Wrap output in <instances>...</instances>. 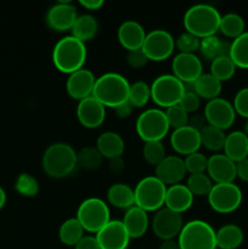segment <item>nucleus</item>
I'll return each instance as SVG.
<instances>
[{
  "label": "nucleus",
  "instance_id": "nucleus-1",
  "mask_svg": "<svg viewBox=\"0 0 248 249\" xmlns=\"http://www.w3.org/2000/svg\"><path fill=\"white\" fill-rule=\"evenodd\" d=\"M77 167V152L70 143H51L41 157V168L51 179L67 178Z\"/></svg>",
  "mask_w": 248,
  "mask_h": 249
},
{
  "label": "nucleus",
  "instance_id": "nucleus-2",
  "mask_svg": "<svg viewBox=\"0 0 248 249\" xmlns=\"http://www.w3.org/2000/svg\"><path fill=\"white\" fill-rule=\"evenodd\" d=\"M87 56V45L83 41L73 36H66L55 44L51 58L56 70L70 75L84 67Z\"/></svg>",
  "mask_w": 248,
  "mask_h": 249
},
{
  "label": "nucleus",
  "instance_id": "nucleus-3",
  "mask_svg": "<svg viewBox=\"0 0 248 249\" xmlns=\"http://www.w3.org/2000/svg\"><path fill=\"white\" fill-rule=\"evenodd\" d=\"M221 15L213 5L196 4L186 10L182 18L185 29L197 38L215 36L219 32Z\"/></svg>",
  "mask_w": 248,
  "mask_h": 249
},
{
  "label": "nucleus",
  "instance_id": "nucleus-4",
  "mask_svg": "<svg viewBox=\"0 0 248 249\" xmlns=\"http://www.w3.org/2000/svg\"><path fill=\"white\" fill-rule=\"evenodd\" d=\"M130 83L124 75L116 72H107L96 78L92 97L105 107L116 108L128 101Z\"/></svg>",
  "mask_w": 248,
  "mask_h": 249
},
{
  "label": "nucleus",
  "instance_id": "nucleus-5",
  "mask_svg": "<svg viewBox=\"0 0 248 249\" xmlns=\"http://www.w3.org/2000/svg\"><path fill=\"white\" fill-rule=\"evenodd\" d=\"M75 218L85 232L96 235L106 224L111 221L108 204L99 197H89L79 204Z\"/></svg>",
  "mask_w": 248,
  "mask_h": 249
},
{
  "label": "nucleus",
  "instance_id": "nucleus-6",
  "mask_svg": "<svg viewBox=\"0 0 248 249\" xmlns=\"http://www.w3.org/2000/svg\"><path fill=\"white\" fill-rule=\"evenodd\" d=\"M177 240L180 249H216L215 230L199 219L185 223Z\"/></svg>",
  "mask_w": 248,
  "mask_h": 249
},
{
  "label": "nucleus",
  "instance_id": "nucleus-7",
  "mask_svg": "<svg viewBox=\"0 0 248 249\" xmlns=\"http://www.w3.org/2000/svg\"><path fill=\"white\" fill-rule=\"evenodd\" d=\"M167 185L155 175L142 178L134 187L135 206L145 212H157L164 207Z\"/></svg>",
  "mask_w": 248,
  "mask_h": 249
},
{
  "label": "nucleus",
  "instance_id": "nucleus-8",
  "mask_svg": "<svg viewBox=\"0 0 248 249\" xmlns=\"http://www.w3.org/2000/svg\"><path fill=\"white\" fill-rule=\"evenodd\" d=\"M136 134L143 142L162 141L169 133V124L164 109L153 107L139 114L135 123Z\"/></svg>",
  "mask_w": 248,
  "mask_h": 249
},
{
  "label": "nucleus",
  "instance_id": "nucleus-9",
  "mask_svg": "<svg viewBox=\"0 0 248 249\" xmlns=\"http://www.w3.org/2000/svg\"><path fill=\"white\" fill-rule=\"evenodd\" d=\"M151 87V100L158 106V108L167 109L169 107L179 105L180 100L186 91V87L175 75H158L152 82Z\"/></svg>",
  "mask_w": 248,
  "mask_h": 249
},
{
  "label": "nucleus",
  "instance_id": "nucleus-10",
  "mask_svg": "<svg viewBox=\"0 0 248 249\" xmlns=\"http://www.w3.org/2000/svg\"><path fill=\"white\" fill-rule=\"evenodd\" d=\"M209 207L219 214H230L237 211L242 203L243 195L235 182L214 184L207 196Z\"/></svg>",
  "mask_w": 248,
  "mask_h": 249
},
{
  "label": "nucleus",
  "instance_id": "nucleus-11",
  "mask_svg": "<svg viewBox=\"0 0 248 249\" xmlns=\"http://www.w3.org/2000/svg\"><path fill=\"white\" fill-rule=\"evenodd\" d=\"M141 50L148 61L160 62L173 55L175 50V38L165 29H153L146 34Z\"/></svg>",
  "mask_w": 248,
  "mask_h": 249
},
{
  "label": "nucleus",
  "instance_id": "nucleus-12",
  "mask_svg": "<svg viewBox=\"0 0 248 249\" xmlns=\"http://www.w3.org/2000/svg\"><path fill=\"white\" fill-rule=\"evenodd\" d=\"M184 224L182 214L163 207L159 211L155 212V215L151 220V228L156 237L160 241L177 240Z\"/></svg>",
  "mask_w": 248,
  "mask_h": 249
},
{
  "label": "nucleus",
  "instance_id": "nucleus-13",
  "mask_svg": "<svg viewBox=\"0 0 248 249\" xmlns=\"http://www.w3.org/2000/svg\"><path fill=\"white\" fill-rule=\"evenodd\" d=\"M208 125L225 131L235 123L236 112L232 104L224 97H216L207 102L203 111Z\"/></svg>",
  "mask_w": 248,
  "mask_h": 249
},
{
  "label": "nucleus",
  "instance_id": "nucleus-14",
  "mask_svg": "<svg viewBox=\"0 0 248 249\" xmlns=\"http://www.w3.org/2000/svg\"><path fill=\"white\" fill-rule=\"evenodd\" d=\"M172 71V74L184 84H194L203 74V66L196 53H179L173 58Z\"/></svg>",
  "mask_w": 248,
  "mask_h": 249
},
{
  "label": "nucleus",
  "instance_id": "nucleus-15",
  "mask_svg": "<svg viewBox=\"0 0 248 249\" xmlns=\"http://www.w3.org/2000/svg\"><path fill=\"white\" fill-rule=\"evenodd\" d=\"M78 18L77 7L71 1H58L46 12V23L55 32H68Z\"/></svg>",
  "mask_w": 248,
  "mask_h": 249
},
{
  "label": "nucleus",
  "instance_id": "nucleus-16",
  "mask_svg": "<svg viewBox=\"0 0 248 249\" xmlns=\"http://www.w3.org/2000/svg\"><path fill=\"white\" fill-rule=\"evenodd\" d=\"M95 82H96V77L94 73L88 68L83 67L68 75L66 80V91L73 100H77L79 102L87 97L92 96Z\"/></svg>",
  "mask_w": 248,
  "mask_h": 249
},
{
  "label": "nucleus",
  "instance_id": "nucleus-17",
  "mask_svg": "<svg viewBox=\"0 0 248 249\" xmlns=\"http://www.w3.org/2000/svg\"><path fill=\"white\" fill-rule=\"evenodd\" d=\"M95 236L101 249H126L131 240L122 220H111Z\"/></svg>",
  "mask_w": 248,
  "mask_h": 249
},
{
  "label": "nucleus",
  "instance_id": "nucleus-18",
  "mask_svg": "<svg viewBox=\"0 0 248 249\" xmlns=\"http://www.w3.org/2000/svg\"><path fill=\"white\" fill-rule=\"evenodd\" d=\"M77 118L84 128L96 129L106 119V107L95 97H87L78 102Z\"/></svg>",
  "mask_w": 248,
  "mask_h": 249
},
{
  "label": "nucleus",
  "instance_id": "nucleus-19",
  "mask_svg": "<svg viewBox=\"0 0 248 249\" xmlns=\"http://www.w3.org/2000/svg\"><path fill=\"white\" fill-rule=\"evenodd\" d=\"M186 174L184 158L180 156H165L164 160L155 167V177L167 186L181 184Z\"/></svg>",
  "mask_w": 248,
  "mask_h": 249
},
{
  "label": "nucleus",
  "instance_id": "nucleus-20",
  "mask_svg": "<svg viewBox=\"0 0 248 249\" xmlns=\"http://www.w3.org/2000/svg\"><path fill=\"white\" fill-rule=\"evenodd\" d=\"M206 173L214 184H228L236 179V163L224 153H214L208 158Z\"/></svg>",
  "mask_w": 248,
  "mask_h": 249
},
{
  "label": "nucleus",
  "instance_id": "nucleus-21",
  "mask_svg": "<svg viewBox=\"0 0 248 249\" xmlns=\"http://www.w3.org/2000/svg\"><path fill=\"white\" fill-rule=\"evenodd\" d=\"M170 145L179 156L186 157L191 153L197 152L201 147L199 131L195 130L189 125L175 129L170 134Z\"/></svg>",
  "mask_w": 248,
  "mask_h": 249
},
{
  "label": "nucleus",
  "instance_id": "nucleus-22",
  "mask_svg": "<svg viewBox=\"0 0 248 249\" xmlns=\"http://www.w3.org/2000/svg\"><path fill=\"white\" fill-rule=\"evenodd\" d=\"M146 34L147 33L145 32V28L141 26V23H139L138 21H134V19L124 21L119 26L118 32H117L119 44L126 51L139 50V49L142 48Z\"/></svg>",
  "mask_w": 248,
  "mask_h": 249
},
{
  "label": "nucleus",
  "instance_id": "nucleus-23",
  "mask_svg": "<svg viewBox=\"0 0 248 249\" xmlns=\"http://www.w3.org/2000/svg\"><path fill=\"white\" fill-rule=\"evenodd\" d=\"M194 199L195 196L187 189L186 185L177 184L173 186H168L164 207L170 211L182 214L191 208L194 204Z\"/></svg>",
  "mask_w": 248,
  "mask_h": 249
},
{
  "label": "nucleus",
  "instance_id": "nucleus-24",
  "mask_svg": "<svg viewBox=\"0 0 248 249\" xmlns=\"http://www.w3.org/2000/svg\"><path fill=\"white\" fill-rule=\"evenodd\" d=\"M122 223L130 238H135V240L142 237L147 232L148 226L151 225L147 212L136 206L126 209Z\"/></svg>",
  "mask_w": 248,
  "mask_h": 249
},
{
  "label": "nucleus",
  "instance_id": "nucleus-25",
  "mask_svg": "<svg viewBox=\"0 0 248 249\" xmlns=\"http://www.w3.org/2000/svg\"><path fill=\"white\" fill-rule=\"evenodd\" d=\"M223 151L224 155L235 163L245 160L248 157V136L243 130L231 131L226 135Z\"/></svg>",
  "mask_w": 248,
  "mask_h": 249
},
{
  "label": "nucleus",
  "instance_id": "nucleus-26",
  "mask_svg": "<svg viewBox=\"0 0 248 249\" xmlns=\"http://www.w3.org/2000/svg\"><path fill=\"white\" fill-rule=\"evenodd\" d=\"M96 148L101 153L102 157L107 160L122 157L125 148L123 138L114 131H105L97 138Z\"/></svg>",
  "mask_w": 248,
  "mask_h": 249
},
{
  "label": "nucleus",
  "instance_id": "nucleus-27",
  "mask_svg": "<svg viewBox=\"0 0 248 249\" xmlns=\"http://www.w3.org/2000/svg\"><path fill=\"white\" fill-rule=\"evenodd\" d=\"M107 202L114 208L129 209L135 206V196L134 189L123 182H117L111 185L107 190Z\"/></svg>",
  "mask_w": 248,
  "mask_h": 249
},
{
  "label": "nucleus",
  "instance_id": "nucleus-28",
  "mask_svg": "<svg viewBox=\"0 0 248 249\" xmlns=\"http://www.w3.org/2000/svg\"><path fill=\"white\" fill-rule=\"evenodd\" d=\"M216 248L219 249H237L243 243L242 229L236 224H226L215 231Z\"/></svg>",
  "mask_w": 248,
  "mask_h": 249
},
{
  "label": "nucleus",
  "instance_id": "nucleus-29",
  "mask_svg": "<svg viewBox=\"0 0 248 249\" xmlns=\"http://www.w3.org/2000/svg\"><path fill=\"white\" fill-rule=\"evenodd\" d=\"M194 91L198 95L199 99H204L207 101L220 97L223 90V83L219 82L211 73H203L196 82L192 84Z\"/></svg>",
  "mask_w": 248,
  "mask_h": 249
},
{
  "label": "nucleus",
  "instance_id": "nucleus-30",
  "mask_svg": "<svg viewBox=\"0 0 248 249\" xmlns=\"http://www.w3.org/2000/svg\"><path fill=\"white\" fill-rule=\"evenodd\" d=\"M198 51L201 53L202 57L212 62L213 60L221 57V56H229V53H230V43L223 40V39L216 36H207V38L201 39Z\"/></svg>",
  "mask_w": 248,
  "mask_h": 249
},
{
  "label": "nucleus",
  "instance_id": "nucleus-31",
  "mask_svg": "<svg viewBox=\"0 0 248 249\" xmlns=\"http://www.w3.org/2000/svg\"><path fill=\"white\" fill-rule=\"evenodd\" d=\"M99 31V22L91 15H80L75 19L72 29H71V36L79 39L83 43L91 40Z\"/></svg>",
  "mask_w": 248,
  "mask_h": 249
},
{
  "label": "nucleus",
  "instance_id": "nucleus-32",
  "mask_svg": "<svg viewBox=\"0 0 248 249\" xmlns=\"http://www.w3.org/2000/svg\"><path fill=\"white\" fill-rule=\"evenodd\" d=\"M84 235V229L75 216L63 221L58 229V238H60L61 243L68 246V247H74Z\"/></svg>",
  "mask_w": 248,
  "mask_h": 249
},
{
  "label": "nucleus",
  "instance_id": "nucleus-33",
  "mask_svg": "<svg viewBox=\"0 0 248 249\" xmlns=\"http://www.w3.org/2000/svg\"><path fill=\"white\" fill-rule=\"evenodd\" d=\"M219 32L224 36L230 39H236L246 32V22L241 15L235 12H229L221 16L219 23Z\"/></svg>",
  "mask_w": 248,
  "mask_h": 249
},
{
  "label": "nucleus",
  "instance_id": "nucleus-34",
  "mask_svg": "<svg viewBox=\"0 0 248 249\" xmlns=\"http://www.w3.org/2000/svg\"><path fill=\"white\" fill-rule=\"evenodd\" d=\"M199 138H201V146L212 152L219 153V151L223 150L225 145L226 134L221 129L207 125L199 131Z\"/></svg>",
  "mask_w": 248,
  "mask_h": 249
},
{
  "label": "nucleus",
  "instance_id": "nucleus-35",
  "mask_svg": "<svg viewBox=\"0 0 248 249\" xmlns=\"http://www.w3.org/2000/svg\"><path fill=\"white\" fill-rule=\"evenodd\" d=\"M229 56L236 67L248 70V31L231 41Z\"/></svg>",
  "mask_w": 248,
  "mask_h": 249
},
{
  "label": "nucleus",
  "instance_id": "nucleus-36",
  "mask_svg": "<svg viewBox=\"0 0 248 249\" xmlns=\"http://www.w3.org/2000/svg\"><path fill=\"white\" fill-rule=\"evenodd\" d=\"M104 157L96 146H85L77 152V165L88 172L97 170L102 165Z\"/></svg>",
  "mask_w": 248,
  "mask_h": 249
},
{
  "label": "nucleus",
  "instance_id": "nucleus-37",
  "mask_svg": "<svg viewBox=\"0 0 248 249\" xmlns=\"http://www.w3.org/2000/svg\"><path fill=\"white\" fill-rule=\"evenodd\" d=\"M236 65L231 60L230 56H221L211 62V74L215 77L219 82H228L235 75Z\"/></svg>",
  "mask_w": 248,
  "mask_h": 249
},
{
  "label": "nucleus",
  "instance_id": "nucleus-38",
  "mask_svg": "<svg viewBox=\"0 0 248 249\" xmlns=\"http://www.w3.org/2000/svg\"><path fill=\"white\" fill-rule=\"evenodd\" d=\"M151 100V87L143 80H138L130 84L128 102L135 108L146 106Z\"/></svg>",
  "mask_w": 248,
  "mask_h": 249
},
{
  "label": "nucleus",
  "instance_id": "nucleus-39",
  "mask_svg": "<svg viewBox=\"0 0 248 249\" xmlns=\"http://www.w3.org/2000/svg\"><path fill=\"white\" fill-rule=\"evenodd\" d=\"M185 185L194 196L201 197L208 196L214 182L212 181L207 173H199V174H190V177L187 178V182Z\"/></svg>",
  "mask_w": 248,
  "mask_h": 249
},
{
  "label": "nucleus",
  "instance_id": "nucleus-40",
  "mask_svg": "<svg viewBox=\"0 0 248 249\" xmlns=\"http://www.w3.org/2000/svg\"><path fill=\"white\" fill-rule=\"evenodd\" d=\"M15 190L23 197H34L39 192V182L33 175L21 173L15 181Z\"/></svg>",
  "mask_w": 248,
  "mask_h": 249
},
{
  "label": "nucleus",
  "instance_id": "nucleus-41",
  "mask_svg": "<svg viewBox=\"0 0 248 249\" xmlns=\"http://www.w3.org/2000/svg\"><path fill=\"white\" fill-rule=\"evenodd\" d=\"M142 156L146 163L150 165L157 167L165 158V148L162 141H150L145 142L142 147Z\"/></svg>",
  "mask_w": 248,
  "mask_h": 249
},
{
  "label": "nucleus",
  "instance_id": "nucleus-42",
  "mask_svg": "<svg viewBox=\"0 0 248 249\" xmlns=\"http://www.w3.org/2000/svg\"><path fill=\"white\" fill-rule=\"evenodd\" d=\"M201 39L185 31L175 39V49L182 53H196L199 50Z\"/></svg>",
  "mask_w": 248,
  "mask_h": 249
},
{
  "label": "nucleus",
  "instance_id": "nucleus-43",
  "mask_svg": "<svg viewBox=\"0 0 248 249\" xmlns=\"http://www.w3.org/2000/svg\"><path fill=\"white\" fill-rule=\"evenodd\" d=\"M164 112L168 124H169L170 128H173V130L182 128V126H186L189 124L190 114L186 111H184L179 105L169 107V108L164 109Z\"/></svg>",
  "mask_w": 248,
  "mask_h": 249
},
{
  "label": "nucleus",
  "instance_id": "nucleus-44",
  "mask_svg": "<svg viewBox=\"0 0 248 249\" xmlns=\"http://www.w3.org/2000/svg\"><path fill=\"white\" fill-rule=\"evenodd\" d=\"M184 163L187 173H190V174H199V173H206L208 158L203 153L197 151V152L186 156L184 158Z\"/></svg>",
  "mask_w": 248,
  "mask_h": 249
},
{
  "label": "nucleus",
  "instance_id": "nucleus-45",
  "mask_svg": "<svg viewBox=\"0 0 248 249\" xmlns=\"http://www.w3.org/2000/svg\"><path fill=\"white\" fill-rule=\"evenodd\" d=\"M232 106L235 108L236 114L248 119V87L242 88L236 92Z\"/></svg>",
  "mask_w": 248,
  "mask_h": 249
},
{
  "label": "nucleus",
  "instance_id": "nucleus-46",
  "mask_svg": "<svg viewBox=\"0 0 248 249\" xmlns=\"http://www.w3.org/2000/svg\"><path fill=\"white\" fill-rule=\"evenodd\" d=\"M199 105H201V99L198 97V95L194 90L187 89L179 102V106L189 114L196 113L199 108Z\"/></svg>",
  "mask_w": 248,
  "mask_h": 249
},
{
  "label": "nucleus",
  "instance_id": "nucleus-47",
  "mask_svg": "<svg viewBox=\"0 0 248 249\" xmlns=\"http://www.w3.org/2000/svg\"><path fill=\"white\" fill-rule=\"evenodd\" d=\"M148 62L147 56L145 55L141 49L134 51H128L126 53V63L130 66L134 70H140V68L145 67Z\"/></svg>",
  "mask_w": 248,
  "mask_h": 249
},
{
  "label": "nucleus",
  "instance_id": "nucleus-48",
  "mask_svg": "<svg viewBox=\"0 0 248 249\" xmlns=\"http://www.w3.org/2000/svg\"><path fill=\"white\" fill-rule=\"evenodd\" d=\"M187 125L194 128L195 130L201 131L204 126L208 125V123H207V119L203 113L196 112V113H192L189 116V124H187Z\"/></svg>",
  "mask_w": 248,
  "mask_h": 249
},
{
  "label": "nucleus",
  "instance_id": "nucleus-49",
  "mask_svg": "<svg viewBox=\"0 0 248 249\" xmlns=\"http://www.w3.org/2000/svg\"><path fill=\"white\" fill-rule=\"evenodd\" d=\"M74 249H101L95 235H84L74 246Z\"/></svg>",
  "mask_w": 248,
  "mask_h": 249
},
{
  "label": "nucleus",
  "instance_id": "nucleus-50",
  "mask_svg": "<svg viewBox=\"0 0 248 249\" xmlns=\"http://www.w3.org/2000/svg\"><path fill=\"white\" fill-rule=\"evenodd\" d=\"M236 178L248 182V157L236 163Z\"/></svg>",
  "mask_w": 248,
  "mask_h": 249
},
{
  "label": "nucleus",
  "instance_id": "nucleus-51",
  "mask_svg": "<svg viewBox=\"0 0 248 249\" xmlns=\"http://www.w3.org/2000/svg\"><path fill=\"white\" fill-rule=\"evenodd\" d=\"M133 108L134 107L131 106L128 101H126V102H124V104L117 106L116 108H113V109H114V113H116V116L118 117L119 119H126L130 117L131 113H133Z\"/></svg>",
  "mask_w": 248,
  "mask_h": 249
},
{
  "label": "nucleus",
  "instance_id": "nucleus-52",
  "mask_svg": "<svg viewBox=\"0 0 248 249\" xmlns=\"http://www.w3.org/2000/svg\"><path fill=\"white\" fill-rule=\"evenodd\" d=\"M79 4L80 6L89 10V11H96V10H100L104 6L105 1L104 0H80Z\"/></svg>",
  "mask_w": 248,
  "mask_h": 249
},
{
  "label": "nucleus",
  "instance_id": "nucleus-53",
  "mask_svg": "<svg viewBox=\"0 0 248 249\" xmlns=\"http://www.w3.org/2000/svg\"><path fill=\"white\" fill-rule=\"evenodd\" d=\"M108 167L109 170L114 174H118V173L123 172L124 169V160L122 157H117V158H112V160H108Z\"/></svg>",
  "mask_w": 248,
  "mask_h": 249
},
{
  "label": "nucleus",
  "instance_id": "nucleus-54",
  "mask_svg": "<svg viewBox=\"0 0 248 249\" xmlns=\"http://www.w3.org/2000/svg\"><path fill=\"white\" fill-rule=\"evenodd\" d=\"M158 249H180V246L177 243V240H167L162 241Z\"/></svg>",
  "mask_w": 248,
  "mask_h": 249
},
{
  "label": "nucleus",
  "instance_id": "nucleus-55",
  "mask_svg": "<svg viewBox=\"0 0 248 249\" xmlns=\"http://www.w3.org/2000/svg\"><path fill=\"white\" fill-rule=\"evenodd\" d=\"M5 203H6V194H5V190L0 186V211L4 208Z\"/></svg>",
  "mask_w": 248,
  "mask_h": 249
},
{
  "label": "nucleus",
  "instance_id": "nucleus-56",
  "mask_svg": "<svg viewBox=\"0 0 248 249\" xmlns=\"http://www.w3.org/2000/svg\"><path fill=\"white\" fill-rule=\"evenodd\" d=\"M243 133L248 136V119H246V123H245V128H243Z\"/></svg>",
  "mask_w": 248,
  "mask_h": 249
}]
</instances>
